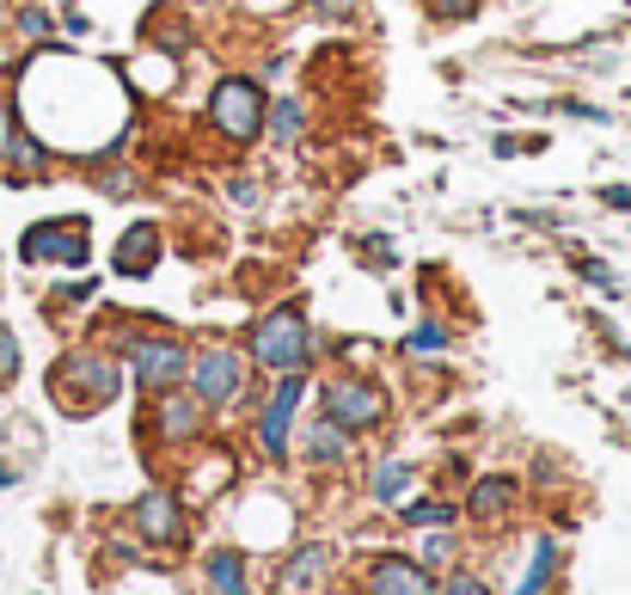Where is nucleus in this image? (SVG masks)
Returning a JSON list of instances; mask_svg holds the SVG:
<instances>
[{"mask_svg":"<svg viewBox=\"0 0 631 595\" xmlns=\"http://www.w3.org/2000/svg\"><path fill=\"white\" fill-rule=\"evenodd\" d=\"M552 571H558V540H534V559H527L515 595H546L552 590Z\"/></svg>","mask_w":631,"mask_h":595,"instance_id":"4468645a","label":"nucleus"},{"mask_svg":"<svg viewBox=\"0 0 631 595\" xmlns=\"http://www.w3.org/2000/svg\"><path fill=\"white\" fill-rule=\"evenodd\" d=\"M129 369H136L141 393H166L172 381H185V345H172V338H148V345L129 350Z\"/></svg>","mask_w":631,"mask_h":595,"instance_id":"0eeeda50","label":"nucleus"},{"mask_svg":"<svg viewBox=\"0 0 631 595\" xmlns=\"http://www.w3.org/2000/svg\"><path fill=\"white\" fill-rule=\"evenodd\" d=\"M405 486H411V467H405V460H386V467H374V498H381V503H399Z\"/></svg>","mask_w":631,"mask_h":595,"instance_id":"f3484780","label":"nucleus"},{"mask_svg":"<svg viewBox=\"0 0 631 595\" xmlns=\"http://www.w3.org/2000/svg\"><path fill=\"white\" fill-rule=\"evenodd\" d=\"M7 136H13V129H7V110H0V154H7Z\"/></svg>","mask_w":631,"mask_h":595,"instance_id":"a878e982","label":"nucleus"},{"mask_svg":"<svg viewBox=\"0 0 631 595\" xmlns=\"http://www.w3.org/2000/svg\"><path fill=\"white\" fill-rule=\"evenodd\" d=\"M202 423V399H185V393H166L160 399V436L166 442H190Z\"/></svg>","mask_w":631,"mask_h":595,"instance_id":"ddd939ff","label":"nucleus"},{"mask_svg":"<svg viewBox=\"0 0 631 595\" xmlns=\"http://www.w3.org/2000/svg\"><path fill=\"white\" fill-rule=\"evenodd\" d=\"M325 571H331V547H301L289 564H282V583H277V590H282V595H307L313 583L325 578Z\"/></svg>","mask_w":631,"mask_h":595,"instance_id":"9b49d317","label":"nucleus"},{"mask_svg":"<svg viewBox=\"0 0 631 595\" xmlns=\"http://www.w3.org/2000/svg\"><path fill=\"white\" fill-rule=\"evenodd\" d=\"M209 583H215V595H246V559L239 552H209Z\"/></svg>","mask_w":631,"mask_h":595,"instance_id":"dca6fc26","label":"nucleus"},{"mask_svg":"<svg viewBox=\"0 0 631 595\" xmlns=\"http://www.w3.org/2000/svg\"><path fill=\"white\" fill-rule=\"evenodd\" d=\"M325 418L343 423V430H369V423L386 418V393L374 387V381L343 375V381H331V387H325Z\"/></svg>","mask_w":631,"mask_h":595,"instance_id":"20e7f679","label":"nucleus"},{"mask_svg":"<svg viewBox=\"0 0 631 595\" xmlns=\"http://www.w3.org/2000/svg\"><path fill=\"white\" fill-rule=\"evenodd\" d=\"M19 375V345H13V331H0V387Z\"/></svg>","mask_w":631,"mask_h":595,"instance_id":"4be33fe9","label":"nucleus"},{"mask_svg":"<svg viewBox=\"0 0 631 595\" xmlns=\"http://www.w3.org/2000/svg\"><path fill=\"white\" fill-rule=\"evenodd\" d=\"M49 387H56V399H62L68 411H98V406H110V399H117L124 375H117V362L98 357V350H74V357L56 362Z\"/></svg>","mask_w":631,"mask_h":595,"instance_id":"f257e3e1","label":"nucleus"},{"mask_svg":"<svg viewBox=\"0 0 631 595\" xmlns=\"http://www.w3.org/2000/svg\"><path fill=\"white\" fill-rule=\"evenodd\" d=\"M343 436H350V430L325 418L319 430H313V442H307V448H313V460H343Z\"/></svg>","mask_w":631,"mask_h":595,"instance_id":"a211bd4d","label":"nucleus"},{"mask_svg":"<svg viewBox=\"0 0 631 595\" xmlns=\"http://www.w3.org/2000/svg\"><path fill=\"white\" fill-rule=\"evenodd\" d=\"M136 528L154 540V547H172V540H185V503L166 498V491H148L136 503Z\"/></svg>","mask_w":631,"mask_h":595,"instance_id":"1a4fd4ad","label":"nucleus"},{"mask_svg":"<svg viewBox=\"0 0 631 595\" xmlns=\"http://www.w3.org/2000/svg\"><path fill=\"white\" fill-rule=\"evenodd\" d=\"M154 258H160V228H148V221H141V228H129L124 246H117V270H124V277H148V270H154Z\"/></svg>","mask_w":631,"mask_h":595,"instance_id":"f8f14e48","label":"nucleus"},{"mask_svg":"<svg viewBox=\"0 0 631 595\" xmlns=\"http://www.w3.org/2000/svg\"><path fill=\"white\" fill-rule=\"evenodd\" d=\"M442 595H491V590H484L478 578H447V590H442Z\"/></svg>","mask_w":631,"mask_h":595,"instance_id":"b1692460","label":"nucleus"},{"mask_svg":"<svg viewBox=\"0 0 631 595\" xmlns=\"http://www.w3.org/2000/svg\"><path fill=\"white\" fill-rule=\"evenodd\" d=\"M515 498H522L515 479H478L466 510H472V516H503V510H515Z\"/></svg>","mask_w":631,"mask_h":595,"instance_id":"2eb2a0df","label":"nucleus"},{"mask_svg":"<svg viewBox=\"0 0 631 595\" xmlns=\"http://www.w3.org/2000/svg\"><path fill=\"white\" fill-rule=\"evenodd\" d=\"M25 258H44V265H86V221L68 215V221H37L25 234Z\"/></svg>","mask_w":631,"mask_h":595,"instance_id":"39448f33","label":"nucleus"},{"mask_svg":"<svg viewBox=\"0 0 631 595\" xmlns=\"http://www.w3.org/2000/svg\"><path fill=\"white\" fill-rule=\"evenodd\" d=\"M209 117H215V129L227 141H258V129H264V93L252 86V80H221L215 98H209Z\"/></svg>","mask_w":631,"mask_h":595,"instance_id":"7ed1b4c3","label":"nucleus"},{"mask_svg":"<svg viewBox=\"0 0 631 595\" xmlns=\"http://www.w3.org/2000/svg\"><path fill=\"white\" fill-rule=\"evenodd\" d=\"M405 522H417V528H447V522H454V510H447V503H411V510H405Z\"/></svg>","mask_w":631,"mask_h":595,"instance_id":"aec40b11","label":"nucleus"},{"mask_svg":"<svg viewBox=\"0 0 631 595\" xmlns=\"http://www.w3.org/2000/svg\"><path fill=\"white\" fill-rule=\"evenodd\" d=\"M442 345H447V331H442V326H417L411 338H405V350H411V357H435Z\"/></svg>","mask_w":631,"mask_h":595,"instance_id":"412c9836","label":"nucleus"},{"mask_svg":"<svg viewBox=\"0 0 631 595\" xmlns=\"http://www.w3.org/2000/svg\"><path fill=\"white\" fill-rule=\"evenodd\" d=\"M369 595H442V590L430 583V571H423V564L399 559V552H386V559L369 571Z\"/></svg>","mask_w":631,"mask_h":595,"instance_id":"9d476101","label":"nucleus"},{"mask_svg":"<svg viewBox=\"0 0 631 595\" xmlns=\"http://www.w3.org/2000/svg\"><path fill=\"white\" fill-rule=\"evenodd\" d=\"M319 13H350V7H362V0H313Z\"/></svg>","mask_w":631,"mask_h":595,"instance_id":"393cba45","label":"nucleus"},{"mask_svg":"<svg viewBox=\"0 0 631 595\" xmlns=\"http://www.w3.org/2000/svg\"><path fill=\"white\" fill-rule=\"evenodd\" d=\"M430 13L435 19H466V13H478V0H430Z\"/></svg>","mask_w":631,"mask_h":595,"instance_id":"5701e85b","label":"nucleus"},{"mask_svg":"<svg viewBox=\"0 0 631 595\" xmlns=\"http://www.w3.org/2000/svg\"><path fill=\"white\" fill-rule=\"evenodd\" d=\"M313 357L307 345V319L294 314V307H277V314H264L258 331H252V362L270 369V375H301Z\"/></svg>","mask_w":631,"mask_h":595,"instance_id":"f03ea898","label":"nucleus"},{"mask_svg":"<svg viewBox=\"0 0 631 595\" xmlns=\"http://www.w3.org/2000/svg\"><path fill=\"white\" fill-rule=\"evenodd\" d=\"M264 124L277 129V141H301V129H307V117H301V105H289V98H282L277 110H264Z\"/></svg>","mask_w":631,"mask_h":595,"instance_id":"6ab92c4d","label":"nucleus"},{"mask_svg":"<svg viewBox=\"0 0 631 595\" xmlns=\"http://www.w3.org/2000/svg\"><path fill=\"white\" fill-rule=\"evenodd\" d=\"M197 399L202 406H227V399H239V387H246V362H239V350L215 345V350H202L197 357Z\"/></svg>","mask_w":631,"mask_h":595,"instance_id":"423d86ee","label":"nucleus"},{"mask_svg":"<svg viewBox=\"0 0 631 595\" xmlns=\"http://www.w3.org/2000/svg\"><path fill=\"white\" fill-rule=\"evenodd\" d=\"M301 387H307L301 375H277V393H270V406H264V418H258L264 455H282V448H289V423H294V406H301Z\"/></svg>","mask_w":631,"mask_h":595,"instance_id":"6e6552de","label":"nucleus"}]
</instances>
